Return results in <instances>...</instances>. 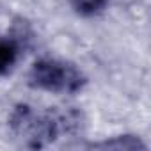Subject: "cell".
Instances as JSON below:
<instances>
[{
    "instance_id": "obj_1",
    "label": "cell",
    "mask_w": 151,
    "mask_h": 151,
    "mask_svg": "<svg viewBox=\"0 0 151 151\" xmlns=\"http://www.w3.org/2000/svg\"><path fill=\"white\" fill-rule=\"evenodd\" d=\"M80 124L77 110H46L36 112L29 105H16L9 116L13 133L29 147H45L60 133H68Z\"/></svg>"
},
{
    "instance_id": "obj_3",
    "label": "cell",
    "mask_w": 151,
    "mask_h": 151,
    "mask_svg": "<svg viewBox=\"0 0 151 151\" xmlns=\"http://www.w3.org/2000/svg\"><path fill=\"white\" fill-rule=\"evenodd\" d=\"M20 57V46L14 39L11 37H2L0 39V77L7 75L14 64L18 62Z\"/></svg>"
},
{
    "instance_id": "obj_4",
    "label": "cell",
    "mask_w": 151,
    "mask_h": 151,
    "mask_svg": "<svg viewBox=\"0 0 151 151\" xmlns=\"http://www.w3.org/2000/svg\"><path fill=\"white\" fill-rule=\"evenodd\" d=\"M93 149H146V144L135 135H119L110 140L93 142L89 144Z\"/></svg>"
},
{
    "instance_id": "obj_2",
    "label": "cell",
    "mask_w": 151,
    "mask_h": 151,
    "mask_svg": "<svg viewBox=\"0 0 151 151\" xmlns=\"http://www.w3.org/2000/svg\"><path fill=\"white\" fill-rule=\"evenodd\" d=\"M84 73L71 62L41 59L29 71V84L48 93H77L86 86Z\"/></svg>"
},
{
    "instance_id": "obj_5",
    "label": "cell",
    "mask_w": 151,
    "mask_h": 151,
    "mask_svg": "<svg viewBox=\"0 0 151 151\" xmlns=\"http://www.w3.org/2000/svg\"><path fill=\"white\" fill-rule=\"evenodd\" d=\"M69 4L80 16L89 18V16H96V14L103 13L109 0H69Z\"/></svg>"
}]
</instances>
